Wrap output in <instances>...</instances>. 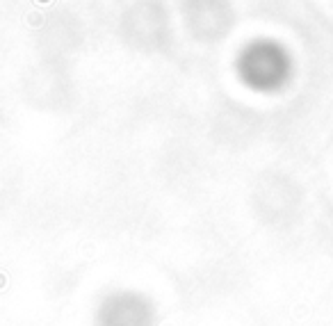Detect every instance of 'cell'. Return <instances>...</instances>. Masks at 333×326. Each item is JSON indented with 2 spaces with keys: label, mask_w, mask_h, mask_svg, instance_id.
<instances>
[{
  "label": "cell",
  "mask_w": 333,
  "mask_h": 326,
  "mask_svg": "<svg viewBox=\"0 0 333 326\" xmlns=\"http://www.w3.org/2000/svg\"><path fill=\"white\" fill-rule=\"evenodd\" d=\"M96 326H155V308L146 294L114 290L96 308Z\"/></svg>",
  "instance_id": "cell-1"
}]
</instances>
